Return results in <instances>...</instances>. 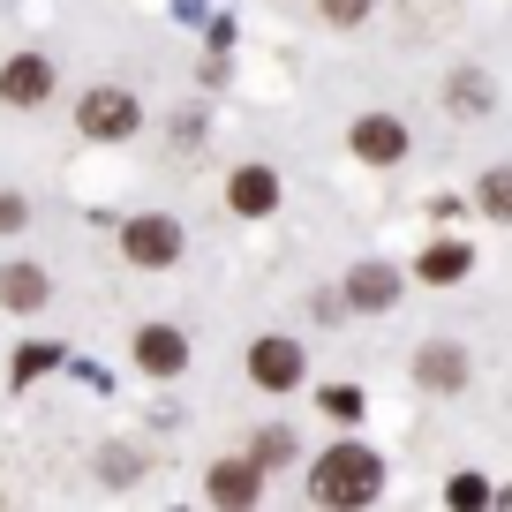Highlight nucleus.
<instances>
[{
    "label": "nucleus",
    "instance_id": "obj_1",
    "mask_svg": "<svg viewBox=\"0 0 512 512\" xmlns=\"http://www.w3.org/2000/svg\"><path fill=\"white\" fill-rule=\"evenodd\" d=\"M317 497L324 505H369L377 497V460H369L362 445H339L317 460Z\"/></svg>",
    "mask_w": 512,
    "mask_h": 512
},
{
    "label": "nucleus",
    "instance_id": "obj_2",
    "mask_svg": "<svg viewBox=\"0 0 512 512\" xmlns=\"http://www.w3.org/2000/svg\"><path fill=\"white\" fill-rule=\"evenodd\" d=\"M121 249L136 256V264H174V256H181V226L174 219H128Z\"/></svg>",
    "mask_w": 512,
    "mask_h": 512
},
{
    "label": "nucleus",
    "instance_id": "obj_3",
    "mask_svg": "<svg viewBox=\"0 0 512 512\" xmlns=\"http://www.w3.org/2000/svg\"><path fill=\"white\" fill-rule=\"evenodd\" d=\"M136 128V98L128 91H91L83 98V136H128Z\"/></svg>",
    "mask_w": 512,
    "mask_h": 512
},
{
    "label": "nucleus",
    "instance_id": "obj_4",
    "mask_svg": "<svg viewBox=\"0 0 512 512\" xmlns=\"http://www.w3.org/2000/svg\"><path fill=\"white\" fill-rule=\"evenodd\" d=\"M354 151H362L369 166H392V159H407V128L384 121V113H369V121L354 128Z\"/></svg>",
    "mask_w": 512,
    "mask_h": 512
},
{
    "label": "nucleus",
    "instance_id": "obj_5",
    "mask_svg": "<svg viewBox=\"0 0 512 512\" xmlns=\"http://www.w3.org/2000/svg\"><path fill=\"white\" fill-rule=\"evenodd\" d=\"M249 369H256V384H272V392H287V384L302 377V347H287V339H256Z\"/></svg>",
    "mask_w": 512,
    "mask_h": 512
},
{
    "label": "nucleus",
    "instance_id": "obj_6",
    "mask_svg": "<svg viewBox=\"0 0 512 512\" xmlns=\"http://www.w3.org/2000/svg\"><path fill=\"white\" fill-rule=\"evenodd\" d=\"M53 91V68L38 61V53H23V61H8V76H0V98L8 106H38V98Z\"/></svg>",
    "mask_w": 512,
    "mask_h": 512
},
{
    "label": "nucleus",
    "instance_id": "obj_7",
    "mask_svg": "<svg viewBox=\"0 0 512 512\" xmlns=\"http://www.w3.org/2000/svg\"><path fill=\"white\" fill-rule=\"evenodd\" d=\"M136 362L159 369V377H174L181 362H189V347H181V332H166V324H151L144 339H136Z\"/></svg>",
    "mask_w": 512,
    "mask_h": 512
},
{
    "label": "nucleus",
    "instance_id": "obj_8",
    "mask_svg": "<svg viewBox=\"0 0 512 512\" xmlns=\"http://www.w3.org/2000/svg\"><path fill=\"white\" fill-rule=\"evenodd\" d=\"M392 294H400V279L384 272V264H362V272L347 279V302H354V309H384Z\"/></svg>",
    "mask_w": 512,
    "mask_h": 512
},
{
    "label": "nucleus",
    "instance_id": "obj_9",
    "mask_svg": "<svg viewBox=\"0 0 512 512\" xmlns=\"http://www.w3.org/2000/svg\"><path fill=\"white\" fill-rule=\"evenodd\" d=\"M279 204V181L264 174V166H241L234 174V211H272Z\"/></svg>",
    "mask_w": 512,
    "mask_h": 512
},
{
    "label": "nucleus",
    "instance_id": "obj_10",
    "mask_svg": "<svg viewBox=\"0 0 512 512\" xmlns=\"http://www.w3.org/2000/svg\"><path fill=\"white\" fill-rule=\"evenodd\" d=\"M0 302L8 309H38L46 302V272H38V264H16V272L0 279Z\"/></svg>",
    "mask_w": 512,
    "mask_h": 512
},
{
    "label": "nucleus",
    "instance_id": "obj_11",
    "mask_svg": "<svg viewBox=\"0 0 512 512\" xmlns=\"http://www.w3.org/2000/svg\"><path fill=\"white\" fill-rule=\"evenodd\" d=\"M211 497H219V505H249L256 497V467H211Z\"/></svg>",
    "mask_w": 512,
    "mask_h": 512
},
{
    "label": "nucleus",
    "instance_id": "obj_12",
    "mask_svg": "<svg viewBox=\"0 0 512 512\" xmlns=\"http://www.w3.org/2000/svg\"><path fill=\"white\" fill-rule=\"evenodd\" d=\"M467 377L460 347H422V384H437V392H452V384Z\"/></svg>",
    "mask_w": 512,
    "mask_h": 512
},
{
    "label": "nucleus",
    "instance_id": "obj_13",
    "mask_svg": "<svg viewBox=\"0 0 512 512\" xmlns=\"http://www.w3.org/2000/svg\"><path fill=\"white\" fill-rule=\"evenodd\" d=\"M482 211H490V219H512V166L482 174Z\"/></svg>",
    "mask_w": 512,
    "mask_h": 512
},
{
    "label": "nucleus",
    "instance_id": "obj_14",
    "mask_svg": "<svg viewBox=\"0 0 512 512\" xmlns=\"http://www.w3.org/2000/svg\"><path fill=\"white\" fill-rule=\"evenodd\" d=\"M460 272H467V249H460V241H445V249L422 256V279H460Z\"/></svg>",
    "mask_w": 512,
    "mask_h": 512
},
{
    "label": "nucleus",
    "instance_id": "obj_15",
    "mask_svg": "<svg viewBox=\"0 0 512 512\" xmlns=\"http://www.w3.org/2000/svg\"><path fill=\"white\" fill-rule=\"evenodd\" d=\"M452 106H460V113H490V83H482V76H460V83H452Z\"/></svg>",
    "mask_w": 512,
    "mask_h": 512
},
{
    "label": "nucleus",
    "instance_id": "obj_16",
    "mask_svg": "<svg viewBox=\"0 0 512 512\" xmlns=\"http://www.w3.org/2000/svg\"><path fill=\"white\" fill-rule=\"evenodd\" d=\"M324 415L354 422V415H362V392H354V384H332V392H324Z\"/></svg>",
    "mask_w": 512,
    "mask_h": 512
},
{
    "label": "nucleus",
    "instance_id": "obj_17",
    "mask_svg": "<svg viewBox=\"0 0 512 512\" xmlns=\"http://www.w3.org/2000/svg\"><path fill=\"white\" fill-rule=\"evenodd\" d=\"M362 8H369V0H324V16H332V23H354Z\"/></svg>",
    "mask_w": 512,
    "mask_h": 512
},
{
    "label": "nucleus",
    "instance_id": "obj_18",
    "mask_svg": "<svg viewBox=\"0 0 512 512\" xmlns=\"http://www.w3.org/2000/svg\"><path fill=\"white\" fill-rule=\"evenodd\" d=\"M16 226H23V204H16V196H0V234H16Z\"/></svg>",
    "mask_w": 512,
    "mask_h": 512
}]
</instances>
